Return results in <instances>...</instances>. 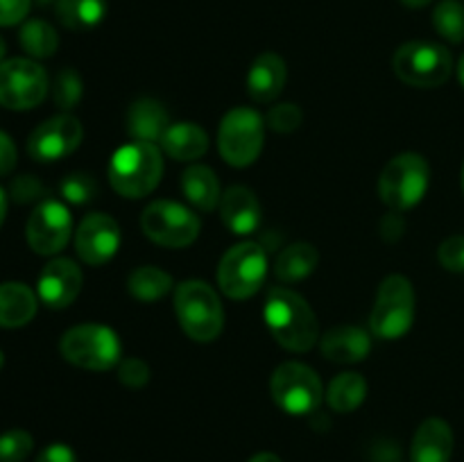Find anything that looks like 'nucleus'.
I'll return each instance as SVG.
<instances>
[{
  "mask_svg": "<svg viewBox=\"0 0 464 462\" xmlns=\"http://www.w3.org/2000/svg\"><path fill=\"white\" fill-rule=\"evenodd\" d=\"M263 317L272 338L295 353L308 351L320 340V324L306 299L288 288H272Z\"/></svg>",
  "mask_w": 464,
  "mask_h": 462,
  "instance_id": "obj_1",
  "label": "nucleus"
},
{
  "mask_svg": "<svg viewBox=\"0 0 464 462\" xmlns=\"http://www.w3.org/2000/svg\"><path fill=\"white\" fill-rule=\"evenodd\" d=\"M163 175L161 152L154 143L122 145L109 161V184L121 197L140 199L152 193Z\"/></svg>",
  "mask_w": 464,
  "mask_h": 462,
  "instance_id": "obj_2",
  "label": "nucleus"
},
{
  "mask_svg": "<svg viewBox=\"0 0 464 462\" xmlns=\"http://www.w3.org/2000/svg\"><path fill=\"white\" fill-rule=\"evenodd\" d=\"M175 313L184 333L195 342H213L225 326L220 297L207 281L188 279L177 285Z\"/></svg>",
  "mask_w": 464,
  "mask_h": 462,
  "instance_id": "obj_3",
  "label": "nucleus"
},
{
  "mask_svg": "<svg viewBox=\"0 0 464 462\" xmlns=\"http://www.w3.org/2000/svg\"><path fill=\"white\" fill-rule=\"evenodd\" d=\"M430 184V168L421 154L403 152L390 159L379 177V195L390 211H408L424 199Z\"/></svg>",
  "mask_w": 464,
  "mask_h": 462,
  "instance_id": "obj_4",
  "label": "nucleus"
},
{
  "mask_svg": "<svg viewBox=\"0 0 464 462\" xmlns=\"http://www.w3.org/2000/svg\"><path fill=\"white\" fill-rule=\"evenodd\" d=\"M59 351L71 365L91 371H107L121 365L122 347L116 331L102 324H80L62 335Z\"/></svg>",
  "mask_w": 464,
  "mask_h": 462,
  "instance_id": "obj_5",
  "label": "nucleus"
},
{
  "mask_svg": "<svg viewBox=\"0 0 464 462\" xmlns=\"http://www.w3.org/2000/svg\"><path fill=\"white\" fill-rule=\"evenodd\" d=\"M392 71L403 84L417 86V89H435L451 77L453 57L440 43L408 41L394 53Z\"/></svg>",
  "mask_w": 464,
  "mask_h": 462,
  "instance_id": "obj_6",
  "label": "nucleus"
},
{
  "mask_svg": "<svg viewBox=\"0 0 464 462\" xmlns=\"http://www.w3.org/2000/svg\"><path fill=\"white\" fill-rule=\"evenodd\" d=\"M415 322V288L403 274H390L376 293L370 315L372 333L381 340H399Z\"/></svg>",
  "mask_w": 464,
  "mask_h": 462,
  "instance_id": "obj_7",
  "label": "nucleus"
},
{
  "mask_svg": "<svg viewBox=\"0 0 464 462\" xmlns=\"http://www.w3.org/2000/svg\"><path fill=\"white\" fill-rule=\"evenodd\" d=\"M267 276V254L254 240L234 245L218 267V285L229 299H249Z\"/></svg>",
  "mask_w": 464,
  "mask_h": 462,
  "instance_id": "obj_8",
  "label": "nucleus"
},
{
  "mask_svg": "<svg viewBox=\"0 0 464 462\" xmlns=\"http://www.w3.org/2000/svg\"><path fill=\"white\" fill-rule=\"evenodd\" d=\"M266 139V120L249 107L231 109L220 122L218 148L222 159L234 168H247L258 159Z\"/></svg>",
  "mask_w": 464,
  "mask_h": 462,
  "instance_id": "obj_9",
  "label": "nucleus"
},
{
  "mask_svg": "<svg viewBox=\"0 0 464 462\" xmlns=\"http://www.w3.org/2000/svg\"><path fill=\"white\" fill-rule=\"evenodd\" d=\"M270 392L276 406L295 417L315 412L324 397L317 371L304 362H284L276 367L270 379Z\"/></svg>",
  "mask_w": 464,
  "mask_h": 462,
  "instance_id": "obj_10",
  "label": "nucleus"
},
{
  "mask_svg": "<svg viewBox=\"0 0 464 462\" xmlns=\"http://www.w3.org/2000/svg\"><path fill=\"white\" fill-rule=\"evenodd\" d=\"M143 234L163 247H188L199 236V217L188 207L172 199H157L148 204L140 216Z\"/></svg>",
  "mask_w": 464,
  "mask_h": 462,
  "instance_id": "obj_11",
  "label": "nucleus"
},
{
  "mask_svg": "<svg viewBox=\"0 0 464 462\" xmlns=\"http://www.w3.org/2000/svg\"><path fill=\"white\" fill-rule=\"evenodd\" d=\"M48 72L34 59L14 57L0 62V104L14 111L34 109L48 95Z\"/></svg>",
  "mask_w": 464,
  "mask_h": 462,
  "instance_id": "obj_12",
  "label": "nucleus"
},
{
  "mask_svg": "<svg viewBox=\"0 0 464 462\" xmlns=\"http://www.w3.org/2000/svg\"><path fill=\"white\" fill-rule=\"evenodd\" d=\"M71 231L72 217L66 204L57 202V199H45L32 211L30 220H27V245L32 252L41 254V256H53L66 247L71 240Z\"/></svg>",
  "mask_w": 464,
  "mask_h": 462,
  "instance_id": "obj_13",
  "label": "nucleus"
},
{
  "mask_svg": "<svg viewBox=\"0 0 464 462\" xmlns=\"http://www.w3.org/2000/svg\"><path fill=\"white\" fill-rule=\"evenodd\" d=\"M82 122L71 113H59L41 122L27 139V152L34 161L53 163L75 152L82 143Z\"/></svg>",
  "mask_w": 464,
  "mask_h": 462,
  "instance_id": "obj_14",
  "label": "nucleus"
},
{
  "mask_svg": "<svg viewBox=\"0 0 464 462\" xmlns=\"http://www.w3.org/2000/svg\"><path fill=\"white\" fill-rule=\"evenodd\" d=\"M121 226L107 213H91L80 222L75 231V249L77 256L86 265H104L116 256L121 247Z\"/></svg>",
  "mask_w": 464,
  "mask_h": 462,
  "instance_id": "obj_15",
  "label": "nucleus"
},
{
  "mask_svg": "<svg viewBox=\"0 0 464 462\" xmlns=\"http://www.w3.org/2000/svg\"><path fill=\"white\" fill-rule=\"evenodd\" d=\"M84 276L80 265L71 258H53L48 265L41 270L36 294L48 308H68L80 294Z\"/></svg>",
  "mask_w": 464,
  "mask_h": 462,
  "instance_id": "obj_16",
  "label": "nucleus"
},
{
  "mask_svg": "<svg viewBox=\"0 0 464 462\" xmlns=\"http://www.w3.org/2000/svg\"><path fill=\"white\" fill-rule=\"evenodd\" d=\"M218 208H220L222 222H225L231 234L249 236L261 225V204H258L256 195L245 188V186L227 188L222 193Z\"/></svg>",
  "mask_w": 464,
  "mask_h": 462,
  "instance_id": "obj_17",
  "label": "nucleus"
},
{
  "mask_svg": "<svg viewBox=\"0 0 464 462\" xmlns=\"http://www.w3.org/2000/svg\"><path fill=\"white\" fill-rule=\"evenodd\" d=\"M320 349L331 362H361L370 356L372 338L365 329L353 324L334 326L320 340Z\"/></svg>",
  "mask_w": 464,
  "mask_h": 462,
  "instance_id": "obj_18",
  "label": "nucleus"
},
{
  "mask_svg": "<svg viewBox=\"0 0 464 462\" xmlns=\"http://www.w3.org/2000/svg\"><path fill=\"white\" fill-rule=\"evenodd\" d=\"M285 80H288V68H285L284 59L276 53H263L249 66L247 93L256 102L267 104L279 98Z\"/></svg>",
  "mask_w": 464,
  "mask_h": 462,
  "instance_id": "obj_19",
  "label": "nucleus"
},
{
  "mask_svg": "<svg viewBox=\"0 0 464 462\" xmlns=\"http://www.w3.org/2000/svg\"><path fill=\"white\" fill-rule=\"evenodd\" d=\"M453 456V430L440 417L421 421L412 438L411 457L412 462H451Z\"/></svg>",
  "mask_w": 464,
  "mask_h": 462,
  "instance_id": "obj_20",
  "label": "nucleus"
},
{
  "mask_svg": "<svg viewBox=\"0 0 464 462\" xmlns=\"http://www.w3.org/2000/svg\"><path fill=\"white\" fill-rule=\"evenodd\" d=\"M125 127L131 140L157 145L161 143V136L166 134V130L170 125H168V111L157 100L140 98L127 109Z\"/></svg>",
  "mask_w": 464,
  "mask_h": 462,
  "instance_id": "obj_21",
  "label": "nucleus"
},
{
  "mask_svg": "<svg viewBox=\"0 0 464 462\" xmlns=\"http://www.w3.org/2000/svg\"><path fill=\"white\" fill-rule=\"evenodd\" d=\"M39 306V294L30 285L21 281L0 284V326L3 329H18L32 322Z\"/></svg>",
  "mask_w": 464,
  "mask_h": 462,
  "instance_id": "obj_22",
  "label": "nucleus"
},
{
  "mask_svg": "<svg viewBox=\"0 0 464 462\" xmlns=\"http://www.w3.org/2000/svg\"><path fill=\"white\" fill-rule=\"evenodd\" d=\"M161 149L175 161H198L207 154L208 136L195 122H175L161 136Z\"/></svg>",
  "mask_w": 464,
  "mask_h": 462,
  "instance_id": "obj_23",
  "label": "nucleus"
},
{
  "mask_svg": "<svg viewBox=\"0 0 464 462\" xmlns=\"http://www.w3.org/2000/svg\"><path fill=\"white\" fill-rule=\"evenodd\" d=\"M181 193L184 197L193 204L199 211L208 213L220 204V181H218L216 172L207 166H190L186 168L181 175Z\"/></svg>",
  "mask_w": 464,
  "mask_h": 462,
  "instance_id": "obj_24",
  "label": "nucleus"
},
{
  "mask_svg": "<svg viewBox=\"0 0 464 462\" xmlns=\"http://www.w3.org/2000/svg\"><path fill=\"white\" fill-rule=\"evenodd\" d=\"M320 263V254L311 243H293L276 256L275 274L285 284H297L311 276Z\"/></svg>",
  "mask_w": 464,
  "mask_h": 462,
  "instance_id": "obj_25",
  "label": "nucleus"
},
{
  "mask_svg": "<svg viewBox=\"0 0 464 462\" xmlns=\"http://www.w3.org/2000/svg\"><path fill=\"white\" fill-rule=\"evenodd\" d=\"M107 16V0H57V18L75 32L93 30Z\"/></svg>",
  "mask_w": 464,
  "mask_h": 462,
  "instance_id": "obj_26",
  "label": "nucleus"
},
{
  "mask_svg": "<svg viewBox=\"0 0 464 462\" xmlns=\"http://www.w3.org/2000/svg\"><path fill=\"white\" fill-rule=\"evenodd\" d=\"M367 397V380L362 379L356 371H344V374H338L329 383V390H326V401H329L331 410L335 412H353Z\"/></svg>",
  "mask_w": 464,
  "mask_h": 462,
  "instance_id": "obj_27",
  "label": "nucleus"
},
{
  "mask_svg": "<svg viewBox=\"0 0 464 462\" xmlns=\"http://www.w3.org/2000/svg\"><path fill=\"white\" fill-rule=\"evenodd\" d=\"M172 285H175L172 276L166 270L154 265L136 267L130 274V279H127V290L131 293V297L145 303H152L157 299L166 297L172 290Z\"/></svg>",
  "mask_w": 464,
  "mask_h": 462,
  "instance_id": "obj_28",
  "label": "nucleus"
},
{
  "mask_svg": "<svg viewBox=\"0 0 464 462\" xmlns=\"http://www.w3.org/2000/svg\"><path fill=\"white\" fill-rule=\"evenodd\" d=\"M23 50L34 59H48L57 53L59 36L50 23L41 21V18H32V21L23 23L21 32H18Z\"/></svg>",
  "mask_w": 464,
  "mask_h": 462,
  "instance_id": "obj_29",
  "label": "nucleus"
},
{
  "mask_svg": "<svg viewBox=\"0 0 464 462\" xmlns=\"http://www.w3.org/2000/svg\"><path fill=\"white\" fill-rule=\"evenodd\" d=\"M433 25L442 39L451 43L464 41V5L460 0H442L433 9Z\"/></svg>",
  "mask_w": 464,
  "mask_h": 462,
  "instance_id": "obj_30",
  "label": "nucleus"
},
{
  "mask_svg": "<svg viewBox=\"0 0 464 462\" xmlns=\"http://www.w3.org/2000/svg\"><path fill=\"white\" fill-rule=\"evenodd\" d=\"M82 77L72 68H63L57 72L53 82V100L59 109L68 111V109L77 107L82 100Z\"/></svg>",
  "mask_w": 464,
  "mask_h": 462,
  "instance_id": "obj_31",
  "label": "nucleus"
},
{
  "mask_svg": "<svg viewBox=\"0 0 464 462\" xmlns=\"http://www.w3.org/2000/svg\"><path fill=\"white\" fill-rule=\"evenodd\" d=\"M59 190H62V197L66 199V202L82 207V204H89L91 199H95V195H98V184H95L93 177L86 175V172H72V175L63 177V181L59 184Z\"/></svg>",
  "mask_w": 464,
  "mask_h": 462,
  "instance_id": "obj_32",
  "label": "nucleus"
},
{
  "mask_svg": "<svg viewBox=\"0 0 464 462\" xmlns=\"http://www.w3.org/2000/svg\"><path fill=\"white\" fill-rule=\"evenodd\" d=\"M34 448V439L27 430L12 428L0 435V462H23Z\"/></svg>",
  "mask_w": 464,
  "mask_h": 462,
  "instance_id": "obj_33",
  "label": "nucleus"
},
{
  "mask_svg": "<svg viewBox=\"0 0 464 462\" xmlns=\"http://www.w3.org/2000/svg\"><path fill=\"white\" fill-rule=\"evenodd\" d=\"M302 109L297 107L295 102H281V104H275V107L267 111V127L275 131H279V134H290V131L297 130L299 125H302Z\"/></svg>",
  "mask_w": 464,
  "mask_h": 462,
  "instance_id": "obj_34",
  "label": "nucleus"
},
{
  "mask_svg": "<svg viewBox=\"0 0 464 462\" xmlns=\"http://www.w3.org/2000/svg\"><path fill=\"white\" fill-rule=\"evenodd\" d=\"M118 380L127 388H143L150 380V367L148 362L140 358H122L118 365Z\"/></svg>",
  "mask_w": 464,
  "mask_h": 462,
  "instance_id": "obj_35",
  "label": "nucleus"
},
{
  "mask_svg": "<svg viewBox=\"0 0 464 462\" xmlns=\"http://www.w3.org/2000/svg\"><path fill=\"white\" fill-rule=\"evenodd\" d=\"M44 193H45L44 184H41V181L32 175L16 177V179L12 181V186H9V195H12L14 202H18V204L34 202V199L44 197Z\"/></svg>",
  "mask_w": 464,
  "mask_h": 462,
  "instance_id": "obj_36",
  "label": "nucleus"
},
{
  "mask_svg": "<svg viewBox=\"0 0 464 462\" xmlns=\"http://www.w3.org/2000/svg\"><path fill=\"white\" fill-rule=\"evenodd\" d=\"M440 263L449 272H464V236H451L440 245Z\"/></svg>",
  "mask_w": 464,
  "mask_h": 462,
  "instance_id": "obj_37",
  "label": "nucleus"
},
{
  "mask_svg": "<svg viewBox=\"0 0 464 462\" xmlns=\"http://www.w3.org/2000/svg\"><path fill=\"white\" fill-rule=\"evenodd\" d=\"M32 0H0V27L25 21Z\"/></svg>",
  "mask_w": 464,
  "mask_h": 462,
  "instance_id": "obj_38",
  "label": "nucleus"
},
{
  "mask_svg": "<svg viewBox=\"0 0 464 462\" xmlns=\"http://www.w3.org/2000/svg\"><path fill=\"white\" fill-rule=\"evenodd\" d=\"M16 161H18V152L12 136L0 131V177L9 175V172L16 168Z\"/></svg>",
  "mask_w": 464,
  "mask_h": 462,
  "instance_id": "obj_39",
  "label": "nucleus"
},
{
  "mask_svg": "<svg viewBox=\"0 0 464 462\" xmlns=\"http://www.w3.org/2000/svg\"><path fill=\"white\" fill-rule=\"evenodd\" d=\"M403 229H406V225H403V216L399 211H390L388 216L381 220V236H383L388 243H394V240L401 238Z\"/></svg>",
  "mask_w": 464,
  "mask_h": 462,
  "instance_id": "obj_40",
  "label": "nucleus"
},
{
  "mask_svg": "<svg viewBox=\"0 0 464 462\" xmlns=\"http://www.w3.org/2000/svg\"><path fill=\"white\" fill-rule=\"evenodd\" d=\"M36 462H77V457L68 444H50L39 453Z\"/></svg>",
  "mask_w": 464,
  "mask_h": 462,
  "instance_id": "obj_41",
  "label": "nucleus"
},
{
  "mask_svg": "<svg viewBox=\"0 0 464 462\" xmlns=\"http://www.w3.org/2000/svg\"><path fill=\"white\" fill-rule=\"evenodd\" d=\"M247 462H281V457L276 456V453L263 451V453H256V456H252V457H249Z\"/></svg>",
  "mask_w": 464,
  "mask_h": 462,
  "instance_id": "obj_42",
  "label": "nucleus"
},
{
  "mask_svg": "<svg viewBox=\"0 0 464 462\" xmlns=\"http://www.w3.org/2000/svg\"><path fill=\"white\" fill-rule=\"evenodd\" d=\"M5 217H7V195H5V190L0 188V226H3Z\"/></svg>",
  "mask_w": 464,
  "mask_h": 462,
  "instance_id": "obj_43",
  "label": "nucleus"
},
{
  "mask_svg": "<svg viewBox=\"0 0 464 462\" xmlns=\"http://www.w3.org/2000/svg\"><path fill=\"white\" fill-rule=\"evenodd\" d=\"M401 3L411 9H421V7H426V5L433 3V0H401Z\"/></svg>",
  "mask_w": 464,
  "mask_h": 462,
  "instance_id": "obj_44",
  "label": "nucleus"
},
{
  "mask_svg": "<svg viewBox=\"0 0 464 462\" xmlns=\"http://www.w3.org/2000/svg\"><path fill=\"white\" fill-rule=\"evenodd\" d=\"M458 77H460V82L464 86V54L460 57V63H458Z\"/></svg>",
  "mask_w": 464,
  "mask_h": 462,
  "instance_id": "obj_45",
  "label": "nucleus"
},
{
  "mask_svg": "<svg viewBox=\"0 0 464 462\" xmlns=\"http://www.w3.org/2000/svg\"><path fill=\"white\" fill-rule=\"evenodd\" d=\"M5 50H7V48H5V39L0 36V62H3V57H5Z\"/></svg>",
  "mask_w": 464,
  "mask_h": 462,
  "instance_id": "obj_46",
  "label": "nucleus"
},
{
  "mask_svg": "<svg viewBox=\"0 0 464 462\" xmlns=\"http://www.w3.org/2000/svg\"><path fill=\"white\" fill-rule=\"evenodd\" d=\"M39 5H50V3H57V0H36Z\"/></svg>",
  "mask_w": 464,
  "mask_h": 462,
  "instance_id": "obj_47",
  "label": "nucleus"
},
{
  "mask_svg": "<svg viewBox=\"0 0 464 462\" xmlns=\"http://www.w3.org/2000/svg\"><path fill=\"white\" fill-rule=\"evenodd\" d=\"M3 362H5V356H3V351H0V367H3Z\"/></svg>",
  "mask_w": 464,
  "mask_h": 462,
  "instance_id": "obj_48",
  "label": "nucleus"
},
{
  "mask_svg": "<svg viewBox=\"0 0 464 462\" xmlns=\"http://www.w3.org/2000/svg\"><path fill=\"white\" fill-rule=\"evenodd\" d=\"M462 188H464V168H462Z\"/></svg>",
  "mask_w": 464,
  "mask_h": 462,
  "instance_id": "obj_49",
  "label": "nucleus"
}]
</instances>
